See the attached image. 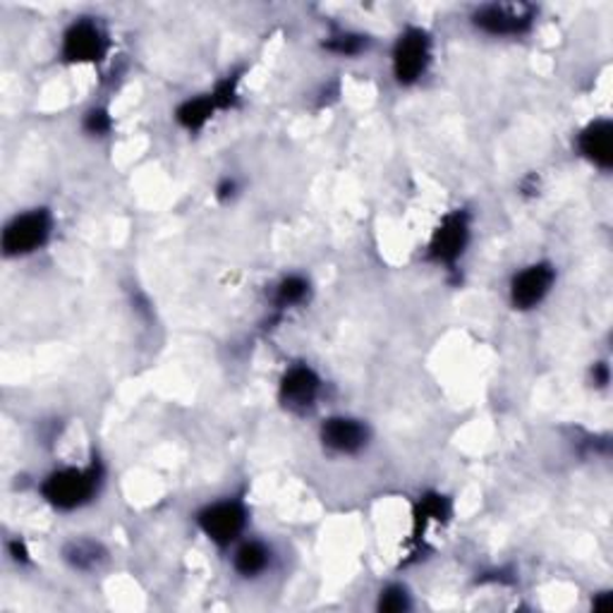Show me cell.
<instances>
[{"label": "cell", "mask_w": 613, "mask_h": 613, "mask_svg": "<svg viewBox=\"0 0 613 613\" xmlns=\"http://www.w3.org/2000/svg\"><path fill=\"white\" fill-rule=\"evenodd\" d=\"M534 10L528 6L489 3L472 12V24L489 37H520L530 32Z\"/></svg>", "instance_id": "5b68a950"}, {"label": "cell", "mask_w": 613, "mask_h": 613, "mask_svg": "<svg viewBox=\"0 0 613 613\" xmlns=\"http://www.w3.org/2000/svg\"><path fill=\"white\" fill-rule=\"evenodd\" d=\"M553 280H556V272L551 264L540 262L522 268L511 280V305L522 311L542 305L553 288Z\"/></svg>", "instance_id": "ba28073f"}, {"label": "cell", "mask_w": 613, "mask_h": 613, "mask_svg": "<svg viewBox=\"0 0 613 613\" xmlns=\"http://www.w3.org/2000/svg\"><path fill=\"white\" fill-rule=\"evenodd\" d=\"M216 101L214 96H200V99H190L185 101L181 109L175 111V118L177 123H181L185 130H200L208 123V118H212V113L216 111Z\"/></svg>", "instance_id": "4fadbf2b"}, {"label": "cell", "mask_w": 613, "mask_h": 613, "mask_svg": "<svg viewBox=\"0 0 613 613\" xmlns=\"http://www.w3.org/2000/svg\"><path fill=\"white\" fill-rule=\"evenodd\" d=\"M53 221L47 208H32V212H24L14 216L0 237V245H3V254L10 259L29 257L37 249L49 243Z\"/></svg>", "instance_id": "7a4b0ae2"}, {"label": "cell", "mask_w": 613, "mask_h": 613, "mask_svg": "<svg viewBox=\"0 0 613 613\" xmlns=\"http://www.w3.org/2000/svg\"><path fill=\"white\" fill-rule=\"evenodd\" d=\"M106 49L109 41L101 27L94 20L80 18L65 29L61 55L65 63H96L106 55Z\"/></svg>", "instance_id": "8992f818"}, {"label": "cell", "mask_w": 613, "mask_h": 613, "mask_svg": "<svg viewBox=\"0 0 613 613\" xmlns=\"http://www.w3.org/2000/svg\"><path fill=\"white\" fill-rule=\"evenodd\" d=\"M580 154L585 156L596 168L609 171L613 163V125L609 121H594L578 137Z\"/></svg>", "instance_id": "8fae6325"}, {"label": "cell", "mask_w": 613, "mask_h": 613, "mask_svg": "<svg viewBox=\"0 0 613 613\" xmlns=\"http://www.w3.org/2000/svg\"><path fill=\"white\" fill-rule=\"evenodd\" d=\"M309 295V283L303 276H288L278 283L276 295H274V305L278 309H290L303 305Z\"/></svg>", "instance_id": "9a60e30c"}, {"label": "cell", "mask_w": 613, "mask_h": 613, "mask_svg": "<svg viewBox=\"0 0 613 613\" xmlns=\"http://www.w3.org/2000/svg\"><path fill=\"white\" fill-rule=\"evenodd\" d=\"M319 439L324 448L338 456H355L360 453L369 441V429L353 417H328L319 429Z\"/></svg>", "instance_id": "9c48e42d"}, {"label": "cell", "mask_w": 613, "mask_h": 613, "mask_svg": "<svg viewBox=\"0 0 613 613\" xmlns=\"http://www.w3.org/2000/svg\"><path fill=\"white\" fill-rule=\"evenodd\" d=\"M272 565V549H268L259 540H249L237 546L235 556H233V568L237 575L243 578H259L266 573V568Z\"/></svg>", "instance_id": "7c38bea8"}, {"label": "cell", "mask_w": 613, "mask_h": 613, "mask_svg": "<svg viewBox=\"0 0 613 613\" xmlns=\"http://www.w3.org/2000/svg\"><path fill=\"white\" fill-rule=\"evenodd\" d=\"M101 482V462H92L86 468H58L41 482V497L55 511H74V508H82L96 499Z\"/></svg>", "instance_id": "6da1fadb"}, {"label": "cell", "mask_w": 613, "mask_h": 613, "mask_svg": "<svg viewBox=\"0 0 613 613\" xmlns=\"http://www.w3.org/2000/svg\"><path fill=\"white\" fill-rule=\"evenodd\" d=\"M197 525L204 537H208V542H214L221 549L231 546L247 525V508L237 499L208 503L197 513Z\"/></svg>", "instance_id": "277c9868"}, {"label": "cell", "mask_w": 613, "mask_h": 613, "mask_svg": "<svg viewBox=\"0 0 613 613\" xmlns=\"http://www.w3.org/2000/svg\"><path fill=\"white\" fill-rule=\"evenodd\" d=\"M324 47L336 53V55H357L362 53L367 49V37L362 34H355V32H340V34H334L328 37Z\"/></svg>", "instance_id": "e0dca14e"}, {"label": "cell", "mask_w": 613, "mask_h": 613, "mask_svg": "<svg viewBox=\"0 0 613 613\" xmlns=\"http://www.w3.org/2000/svg\"><path fill=\"white\" fill-rule=\"evenodd\" d=\"M470 241V221L466 212L448 214L441 226L433 231L429 243V257L439 264H456Z\"/></svg>", "instance_id": "52a82bcc"}, {"label": "cell", "mask_w": 613, "mask_h": 613, "mask_svg": "<svg viewBox=\"0 0 613 613\" xmlns=\"http://www.w3.org/2000/svg\"><path fill=\"white\" fill-rule=\"evenodd\" d=\"M451 515V503H448L446 497L441 493H425L417 503V513H415V522L417 525H427V522H441Z\"/></svg>", "instance_id": "2e32d148"}, {"label": "cell", "mask_w": 613, "mask_h": 613, "mask_svg": "<svg viewBox=\"0 0 613 613\" xmlns=\"http://www.w3.org/2000/svg\"><path fill=\"white\" fill-rule=\"evenodd\" d=\"M84 130L89 134H106L111 130V118L106 111H101V109H94V111H89L86 118H84Z\"/></svg>", "instance_id": "d6986e66"}, {"label": "cell", "mask_w": 613, "mask_h": 613, "mask_svg": "<svg viewBox=\"0 0 613 613\" xmlns=\"http://www.w3.org/2000/svg\"><path fill=\"white\" fill-rule=\"evenodd\" d=\"M410 609V596L406 592V588L400 585H388L381 596H379V611H388V613H398Z\"/></svg>", "instance_id": "ac0fdd59"}, {"label": "cell", "mask_w": 613, "mask_h": 613, "mask_svg": "<svg viewBox=\"0 0 613 613\" xmlns=\"http://www.w3.org/2000/svg\"><path fill=\"white\" fill-rule=\"evenodd\" d=\"M63 553H65V561L74 568V571H92V568H96L103 561V556H106V551L101 549V544L89 540L70 542Z\"/></svg>", "instance_id": "5bb4252c"}, {"label": "cell", "mask_w": 613, "mask_h": 613, "mask_svg": "<svg viewBox=\"0 0 613 613\" xmlns=\"http://www.w3.org/2000/svg\"><path fill=\"white\" fill-rule=\"evenodd\" d=\"M391 63L398 84L410 86L422 80V74L431 63V39L425 29L408 27L406 32L398 37L391 53Z\"/></svg>", "instance_id": "3957f363"}, {"label": "cell", "mask_w": 613, "mask_h": 613, "mask_svg": "<svg viewBox=\"0 0 613 613\" xmlns=\"http://www.w3.org/2000/svg\"><path fill=\"white\" fill-rule=\"evenodd\" d=\"M321 391V379L319 374L307 365H295L290 367L280 379V402L293 412H305L314 406Z\"/></svg>", "instance_id": "30bf717a"}]
</instances>
